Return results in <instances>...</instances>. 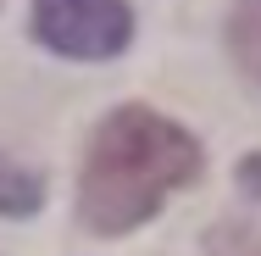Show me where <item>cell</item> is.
I'll return each mask as SVG.
<instances>
[{
	"label": "cell",
	"mask_w": 261,
	"mask_h": 256,
	"mask_svg": "<svg viewBox=\"0 0 261 256\" xmlns=\"http://www.w3.org/2000/svg\"><path fill=\"white\" fill-rule=\"evenodd\" d=\"M239 184H245V190H256V195H261V156H250V161L239 167Z\"/></svg>",
	"instance_id": "6"
},
{
	"label": "cell",
	"mask_w": 261,
	"mask_h": 256,
	"mask_svg": "<svg viewBox=\"0 0 261 256\" xmlns=\"http://www.w3.org/2000/svg\"><path fill=\"white\" fill-rule=\"evenodd\" d=\"M200 167V139L184 123L150 106H117L95 123L78 167V223L100 240H122L189 190Z\"/></svg>",
	"instance_id": "1"
},
{
	"label": "cell",
	"mask_w": 261,
	"mask_h": 256,
	"mask_svg": "<svg viewBox=\"0 0 261 256\" xmlns=\"http://www.w3.org/2000/svg\"><path fill=\"white\" fill-rule=\"evenodd\" d=\"M34 39L67 61H111L134 39L128 0H34Z\"/></svg>",
	"instance_id": "2"
},
{
	"label": "cell",
	"mask_w": 261,
	"mask_h": 256,
	"mask_svg": "<svg viewBox=\"0 0 261 256\" xmlns=\"http://www.w3.org/2000/svg\"><path fill=\"white\" fill-rule=\"evenodd\" d=\"M228 56H233V67L261 89V0H233V17H228Z\"/></svg>",
	"instance_id": "3"
},
{
	"label": "cell",
	"mask_w": 261,
	"mask_h": 256,
	"mask_svg": "<svg viewBox=\"0 0 261 256\" xmlns=\"http://www.w3.org/2000/svg\"><path fill=\"white\" fill-rule=\"evenodd\" d=\"M45 206V178L11 156H0V217H34Z\"/></svg>",
	"instance_id": "4"
},
{
	"label": "cell",
	"mask_w": 261,
	"mask_h": 256,
	"mask_svg": "<svg viewBox=\"0 0 261 256\" xmlns=\"http://www.w3.org/2000/svg\"><path fill=\"white\" fill-rule=\"evenodd\" d=\"M206 256H261V228L245 217H222L206 234Z\"/></svg>",
	"instance_id": "5"
}]
</instances>
